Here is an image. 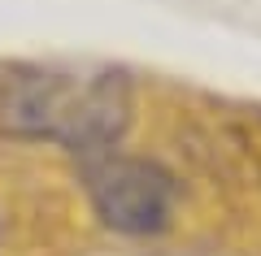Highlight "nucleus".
<instances>
[{
  "label": "nucleus",
  "instance_id": "f257e3e1",
  "mask_svg": "<svg viewBox=\"0 0 261 256\" xmlns=\"http://www.w3.org/2000/svg\"><path fill=\"white\" fill-rule=\"evenodd\" d=\"M135 96L122 70H61L35 65L0 78V135L61 144L79 156L118 148Z\"/></svg>",
  "mask_w": 261,
  "mask_h": 256
},
{
  "label": "nucleus",
  "instance_id": "f03ea898",
  "mask_svg": "<svg viewBox=\"0 0 261 256\" xmlns=\"http://www.w3.org/2000/svg\"><path fill=\"white\" fill-rule=\"evenodd\" d=\"M79 174L96 217L118 235H161L178 209V178L148 156L109 148V152L83 156Z\"/></svg>",
  "mask_w": 261,
  "mask_h": 256
}]
</instances>
